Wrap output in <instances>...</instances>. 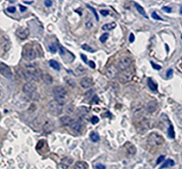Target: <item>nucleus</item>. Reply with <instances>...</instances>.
<instances>
[{
  "label": "nucleus",
  "instance_id": "14",
  "mask_svg": "<svg viewBox=\"0 0 182 169\" xmlns=\"http://www.w3.org/2000/svg\"><path fill=\"white\" fill-rule=\"evenodd\" d=\"M74 169H88V165L84 161H77L74 165Z\"/></svg>",
  "mask_w": 182,
  "mask_h": 169
},
{
  "label": "nucleus",
  "instance_id": "11",
  "mask_svg": "<svg viewBox=\"0 0 182 169\" xmlns=\"http://www.w3.org/2000/svg\"><path fill=\"white\" fill-rule=\"evenodd\" d=\"M69 127H71V129L75 132H80L81 128H82V125H81L80 123L78 121L76 120V119H73V120H72Z\"/></svg>",
  "mask_w": 182,
  "mask_h": 169
},
{
  "label": "nucleus",
  "instance_id": "4",
  "mask_svg": "<svg viewBox=\"0 0 182 169\" xmlns=\"http://www.w3.org/2000/svg\"><path fill=\"white\" fill-rule=\"evenodd\" d=\"M48 110L52 114L59 116L63 112V105L56 102V100L51 101L48 104Z\"/></svg>",
  "mask_w": 182,
  "mask_h": 169
},
{
  "label": "nucleus",
  "instance_id": "21",
  "mask_svg": "<svg viewBox=\"0 0 182 169\" xmlns=\"http://www.w3.org/2000/svg\"><path fill=\"white\" fill-rule=\"evenodd\" d=\"M85 69L84 68L83 66L82 65H78L77 67L76 68V70H75V73H76L77 75H83L84 73H85Z\"/></svg>",
  "mask_w": 182,
  "mask_h": 169
},
{
  "label": "nucleus",
  "instance_id": "20",
  "mask_svg": "<svg viewBox=\"0 0 182 169\" xmlns=\"http://www.w3.org/2000/svg\"><path fill=\"white\" fill-rule=\"evenodd\" d=\"M174 165V161L172 159H168L163 164V165L161 166V169L164 168H168V167H172Z\"/></svg>",
  "mask_w": 182,
  "mask_h": 169
},
{
  "label": "nucleus",
  "instance_id": "28",
  "mask_svg": "<svg viewBox=\"0 0 182 169\" xmlns=\"http://www.w3.org/2000/svg\"><path fill=\"white\" fill-rule=\"evenodd\" d=\"M82 48L84 50H85V51L89 52V53H93V52L95 51V50H93V49L89 45H88V44H86L82 45Z\"/></svg>",
  "mask_w": 182,
  "mask_h": 169
},
{
  "label": "nucleus",
  "instance_id": "30",
  "mask_svg": "<svg viewBox=\"0 0 182 169\" xmlns=\"http://www.w3.org/2000/svg\"><path fill=\"white\" fill-rule=\"evenodd\" d=\"M87 7H88V8H89L90 10H91V11H92V12H93V14H94V16H95V17L96 20H97V21H99V16H98V15H97V12H96L95 9H94L93 7H91L90 5H87Z\"/></svg>",
  "mask_w": 182,
  "mask_h": 169
},
{
  "label": "nucleus",
  "instance_id": "26",
  "mask_svg": "<svg viewBox=\"0 0 182 169\" xmlns=\"http://www.w3.org/2000/svg\"><path fill=\"white\" fill-rule=\"evenodd\" d=\"M78 112L79 114H80L85 115L88 113V109L85 107H80L78 109Z\"/></svg>",
  "mask_w": 182,
  "mask_h": 169
},
{
  "label": "nucleus",
  "instance_id": "32",
  "mask_svg": "<svg viewBox=\"0 0 182 169\" xmlns=\"http://www.w3.org/2000/svg\"><path fill=\"white\" fill-rule=\"evenodd\" d=\"M91 121V123L93 124H97V123L99 122L100 119H99V118L97 117V116H93V117H92Z\"/></svg>",
  "mask_w": 182,
  "mask_h": 169
},
{
  "label": "nucleus",
  "instance_id": "22",
  "mask_svg": "<svg viewBox=\"0 0 182 169\" xmlns=\"http://www.w3.org/2000/svg\"><path fill=\"white\" fill-rule=\"evenodd\" d=\"M90 138H91L93 142H97V141H100V136L96 132H92L90 135Z\"/></svg>",
  "mask_w": 182,
  "mask_h": 169
},
{
  "label": "nucleus",
  "instance_id": "24",
  "mask_svg": "<svg viewBox=\"0 0 182 169\" xmlns=\"http://www.w3.org/2000/svg\"><path fill=\"white\" fill-rule=\"evenodd\" d=\"M168 135L171 139H174L175 137V132H174V127L172 125L169 126V129H168Z\"/></svg>",
  "mask_w": 182,
  "mask_h": 169
},
{
  "label": "nucleus",
  "instance_id": "34",
  "mask_svg": "<svg viewBox=\"0 0 182 169\" xmlns=\"http://www.w3.org/2000/svg\"><path fill=\"white\" fill-rule=\"evenodd\" d=\"M7 11L9 12V13L14 14V13H15V12H16V8L15 7H8V8L7 9Z\"/></svg>",
  "mask_w": 182,
  "mask_h": 169
},
{
  "label": "nucleus",
  "instance_id": "23",
  "mask_svg": "<svg viewBox=\"0 0 182 169\" xmlns=\"http://www.w3.org/2000/svg\"><path fill=\"white\" fill-rule=\"evenodd\" d=\"M43 79H44V82H45L46 84H51L52 82H53V78H52V77L51 76V75L48 74L44 75Z\"/></svg>",
  "mask_w": 182,
  "mask_h": 169
},
{
  "label": "nucleus",
  "instance_id": "35",
  "mask_svg": "<svg viewBox=\"0 0 182 169\" xmlns=\"http://www.w3.org/2000/svg\"><path fill=\"white\" fill-rule=\"evenodd\" d=\"M173 73H174V70H172V68L169 69V70H167V72H166V78H170L173 75Z\"/></svg>",
  "mask_w": 182,
  "mask_h": 169
},
{
  "label": "nucleus",
  "instance_id": "33",
  "mask_svg": "<svg viewBox=\"0 0 182 169\" xmlns=\"http://www.w3.org/2000/svg\"><path fill=\"white\" fill-rule=\"evenodd\" d=\"M151 64H152L153 68L155 69V70H161V69H162V66H160V65H157V64L154 63L152 62V61H151Z\"/></svg>",
  "mask_w": 182,
  "mask_h": 169
},
{
  "label": "nucleus",
  "instance_id": "7",
  "mask_svg": "<svg viewBox=\"0 0 182 169\" xmlns=\"http://www.w3.org/2000/svg\"><path fill=\"white\" fill-rule=\"evenodd\" d=\"M0 73L7 79H11L12 78V73L10 67L3 63H1L0 64Z\"/></svg>",
  "mask_w": 182,
  "mask_h": 169
},
{
  "label": "nucleus",
  "instance_id": "6",
  "mask_svg": "<svg viewBox=\"0 0 182 169\" xmlns=\"http://www.w3.org/2000/svg\"><path fill=\"white\" fill-rule=\"evenodd\" d=\"M23 56L27 61H32L36 58V52L32 48H26L23 52Z\"/></svg>",
  "mask_w": 182,
  "mask_h": 169
},
{
  "label": "nucleus",
  "instance_id": "43",
  "mask_svg": "<svg viewBox=\"0 0 182 169\" xmlns=\"http://www.w3.org/2000/svg\"><path fill=\"white\" fill-rule=\"evenodd\" d=\"M96 169H106V167L101 164H98L96 166Z\"/></svg>",
  "mask_w": 182,
  "mask_h": 169
},
{
  "label": "nucleus",
  "instance_id": "13",
  "mask_svg": "<svg viewBox=\"0 0 182 169\" xmlns=\"http://www.w3.org/2000/svg\"><path fill=\"white\" fill-rule=\"evenodd\" d=\"M73 163V159L70 157H65L61 161V165L63 169H67Z\"/></svg>",
  "mask_w": 182,
  "mask_h": 169
},
{
  "label": "nucleus",
  "instance_id": "48",
  "mask_svg": "<svg viewBox=\"0 0 182 169\" xmlns=\"http://www.w3.org/2000/svg\"><path fill=\"white\" fill-rule=\"evenodd\" d=\"M181 61H182V57H181Z\"/></svg>",
  "mask_w": 182,
  "mask_h": 169
},
{
  "label": "nucleus",
  "instance_id": "15",
  "mask_svg": "<svg viewBox=\"0 0 182 169\" xmlns=\"http://www.w3.org/2000/svg\"><path fill=\"white\" fill-rule=\"evenodd\" d=\"M134 7H135L136 9H137V12H138L140 14L142 15V16H143L145 18H146V19H149L148 16L147 15L146 12H145V10H144V8L142 7V6H140V4L137 2H134Z\"/></svg>",
  "mask_w": 182,
  "mask_h": 169
},
{
  "label": "nucleus",
  "instance_id": "38",
  "mask_svg": "<svg viewBox=\"0 0 182 169\" xmlns=\"http://www.w3.org/2000/svg\"><path fill=\"white\" fill-rule=\"evenodd\" d=\"M100 14H101L102 15V16H108V14H109V13H110V12L108 10H101L100 11Z\"/></svg>",
  "mask_w": 182,
  "mask_h": 169
},
{
  "label": "nucleus",
  "instance_id": "16",
  "mask_svg": "<svg viewBox=\"0 0 182 169\" xmlns=\"http://www.w3.org/2000/svg\"><path fill=\"white\" fill-rule=\"evenodd\" d=\"M72 120H73V119H71V118L68 116H63L60 118V121L62 123L63 125L68 126V127H69L70 124H71Z\"/></svg>",
  "mask_w": 182,
  "mask_h": 169
},
{
  "label": "nucleus",
  "instance_id": "12",
  "mask_svg": "<svg viewBox=\"0 0 182 169\" xmlns=\"http://www.w3.org/2000/svg\"><path fill=\"white\" fill-rule=\"evenodd\" d=\"M32 73V79L34 81H39L40 80L43 79V75L42 71L40 69H36L35 70H33V72H31Z\"/></svg>",
  "mask_w": 182,
  "mask_h": 169
},
{
  "label": "nucleus",
  "instance_id": "27",
  "mask_svg": "<svg viewBox=\"0 0 182 169\" xmlns=\"http://www.w3.org/2000/svg\"><path fill=\"white\" fill-rule=\"evenodd\" d=\"M48 50L49 51L51 52V53H56V50H57V48H56V44L54 43H52V44H50L48 46Z\"/></svg>",
  "mask_w": 182,
  "mask_h": 169
},
{
  "label": "nucleus",
  "instance_id": "29",
  "mask_svg": "<svg viewBox=\"0 0 182 169\" xmlns=\"http://www.w3.org/2000/svg\"><path fill=\"white\" fill-rule=\"evenodd\" d=\"M108 38H109V34H108V33H103V34H102L100 38V42H102V44H105V43L107 41V40L108 39Z\"/></svg>",
  "mask_w": 182,
  "mask_h": 169
},
{
  "label": "nucleus",
  "instance_id": "2",
  "mask_svg": "<svg viewBox=\"0 0 182 169\" xmlns=\"http://www.w3.org/2000/svg\"><path fill=\"white\" fill-rule=\"evenodd\" d=\"M53 93L54 95L55 100L61 105H63L66 103L68 95L67 91L63 86H56L53 87Z\"/></svg>",
  "mask_w": 182,
  "mask_h": 169
},
{
  "label": "nucleus",
  "instance_id": "10",
  "mask_svg": "<svg viewBox=\"0 0 182 169\" xmlns=\"http://www.w3.org/2000/svg\"><path fill=\"white\" fill-rule=\"evenodd\" d=\"M93 84V80L91 78L89 77H86V78H83L80 82V85L81 87L83 89H88L90 87H91L92 84Z\"/></svg>",
  "mask_w": 182,
  "mask_h": 169
},
{
  "label": "nucleus",
  "instance_id": "36",
  "mask_svg": "<svg viewBox=\"0 0 182 169\" xmlns=\"http://www.w3.org/2000/svg\"><path fill=\"white\" fill-rule=\"evenodd\" d=\"M162 10L164 11V12H165L166 13H171L172 12V8L171 7H163L162 8Z\"/></svg>",
  "mask_w": 182,
  "mask_h": 169
},
{
  "label": "nucleus",
  "instance_id": "39",
  "mask_svg": "<svg viewBox=\"0 0 182 169\" xmlns=\"http://www.w3.org/2000/svg\"><path fill=\"white\" fill-rule=\"evenodd\" d=\"M164 159H165V156H164V155H162V156H160V157H159L157 160V164H160V163H162V161L164 160Z\"/></svg>",
  "mask_w": 182,
  "mask_h": 169
},
{
  "label": "nucleus",
  "instance_id": "46",
  "mask_svg": "<svg viewBox=\"0 0 182 169\" xmlns=\"http://www.w3.org/2000/svg\"><path fill=\"white\" fill-rule=\"evenodd\" d=\"M23 2H24V4H33L34 1H23Z\"/></svg>",
  "mask_w": 182,
  "mask_h": 169
},
{
  "label": "nucleus",
  "instance_id": "31",
  "mask_svg": "<svg viewBox=\"0 0 182 169\" xmlns=\"http://www.w3.org/2000/svg\"><path fill=\"white\" fill-rule=\"evenodd\" d=\"M152 17L153 19H154V20H157V21H164L163 19L160 17V16H159V15L157 14L155 12H152Z\"/></svg>",
  "mask_w": 182,
  "mask_h": 169
},
{
  "label": "nucleus",
  "instance_id": "44",
  "mask_svg": "<svg viewBox=\"0 0 182 169\" xmlns=\"http://www.w3.org/2000/svg\"><path fill=\"white\" fill-rule=\"evenodd\" d=\"M88 65L90 66V67H91V68H93V69H94L95 67V63L94 62H93V61H90L89 63H88Z\"/></svg>",
  "mask_w": 182,
  "mask_h": 169
},
{
  "label": "nucleus",
  "instance_id": "45",
  "mask_svg": "<svg viewBox=\"0 0 182 169\" xmlns=\"http://www.w3.org/2000/svg\"><path fill=\"white\" fill-rule=\"evenodd\" d=\"M19 8H20V11L21 12H24L26 10H27V8L26 7H23V6L19 5Z\"/></svg>",
  "mask_w": 182,
  "mask_h": 169
},
{
  "label": "nucleus",
  "instance_id": "19",
  "mask_svg": "<svg viewBox=\"0 0 182 169\" xmlns=\"http://www.w3.org/2000/svg\"><path fill=\"white\" fill-rule=\"evenodd\" d=\"M48 63H49L50 66H51L52 68L54 69V70H58V71H59L61 70V66L57 61H54V60H51Z\"/></svg>",
  "mask_w": 182,
  "mask_h": 169
},
{
  "label": "nucleus",
  "instance_id": "37",
  "mask_svg": "<svg viewBox=\"0 0 182 169\" xmlns=\"http://www.w3.org/2000/svg\"><path fill=\"white\" fill-rule=\"evenodd\" d=\"M44 4L46 7H51L53 5V1H50V0H46V1H44Z\"/></svg>",
  "mask_w": 182,
  "mask_h": 169
},
{
  "label": "nucleus",
  "instance_id": "41",
  "mask_svg": "<svg viewBox=\"0 0 182 169\" xmlns=\"http://www.w3.org/2000/svg\"><path fill=\"white\" fill-rule=\"evenodd\" d=\"M134 147V146L133 145H130V148H127V151H129L130 153H131V154H134L136 152V150H132V148H133Z\"/></svg>",
  "mask_w": 182,
  "mask_h": 169
},
{
  "label": "nucleus",
  "instance_id": "42",
  "mask_svg": "<svg viewBox=\"0 0 182 169\" xmlns=\"http://www.w3.org/2000/svg\"><path fill=\"white\" fill-rule=\"evenodd\" d=\"M134 40H135V37H134V34H133L132 33H130V38H129V41L130 43H133L134 41Z\"/></svg>",
  "mask_w": 182,
  "mask_h": 169
},
{
  "label": "nucleus",
  "instance_id": "8",
  "mask_svg": "<svg viewBox=\"0 0 182 169\" xmlns=\"http://www.w3.org/2000/svg\"><path fill=\"white\" fill-rule=\"evenodd\" d=\"M29 33L30 32L29 29L24 27H19V28H18L16 32V36L20 38V39L22 40L26 39V38L28 37V36H29Z\"/></svg>",
  "mask_w": 182,
  "mask_h": 169
},
{
  "label": "nucleus",
  "instance_id": "1",
  "mask_svg": "<svg viewBox=\"0 0 182 169\" xmlns=\"http://www.w3.org/2000/svg\"><path fill=\"white\" fill-rule=\"evenodd\" d=\"M23 93L30 99L33 101H37L39 99V94L37 92V87L33 82H28L23 86Z\"/></svg>",
  "mask_w": 182,
  "mask_h": 169
},
{
  "label": "nucleus",
  "instance_id": "5",
  "mask_svg": "<svg viewBox=\"0 0 182 169\" xmlns=\"http://www.w3.org/2000/svg\"><path fill=\"white\" fill-rule=\"evenodd\" d=\"M132 64V60L129 57H122V58H120V61H119L118 65L120 67V68L122 70H127L128 68H130V67L131 66Z\"/></svg>",
  "mask_w": 182,
  "mask_h": 169
},
{
  "label": "nucleus",
  "instance_id": "9",
  "mask_svg": "<svg viewBox=\"0 0 182 169\" xmlns=\"http://www.w3.org/2000/svg\"><path fill=\"white\" fill-rule=\"evenodd\" d=\"M117 73H118V70L114 65L109 66L106 70V75L110 79H114V78H115Z\"/></svg>",
  "mask_w": 182,
  "mask_h": 169
},
{
  "label": "nucleus",
  "instance_id": "3",
  "mask_svg": "<svg viewBox=\"0 0 182 169\" xmlns=\"http://www.w3.org/2000/svg\"><path fill=\"white\" fill-rule=\"evenodd\" d=\"M147 142L149 145L152 146V147H158V146L162 145L164 142V139L161 135L155 133V132H153L148 136Z\"/></svg>",
  "mask_w": 182,
  "mask_h": 169
},
{
  "label": "nucleus",
  "instance_id": "47",
  "mask_svg": "<svg viewBox=\"0 0 182 169\" xmlns=\"http://www.w3.org/2000/svg\"><path fill=\"white\" fill-rule=\"evenodd\" d=\"M179 12H180V14H182V6H181V7H180Z\"/></svg>",
  "mask_w": 182,
  "mask_h": 169
},
{
  "label": "nucleus",
  "instance_id": "40",
  "mask_svg": "<svg viewBox=\"0 0 182 169\" xmlns=\"http://www.w3.org/2000/svg\"><path fill=\"white\" fill-rule=\"evenodd\" d=\"M80 57H81V59L82 60V61H83L84 63H85L88 64V58H87V56H85V55L82 54V53H81L80 54Z\"/></svg>",
  "mask_w": 182,
  "mask_h": 169
},
{
  "label": "nucleus",
  "instance_id": "18",
  "mask_svg": "<svg viewBox=\"0 0 182 169\" xmlns=\"http://www.w3.org/2000/svg\"><path fill=\"white\" fill-rule=\"evenodd\" d=\"M116 26H117V24H116L115 22H112V23H110V24H105V25L102 27V29L103 31H109L112 30V29H114L115 28Z\"/></svg>",
  "mask_w": 182,
  "mask_h": 169
},
{
  "label": "nucleus",
  "instance_id": "17",
  "mask_svg": "<svg viewBox=\"0 0 182 169\" xmlns=\"http://www.w3.org/2000/svg\"><path fill=\"white\" fill-rule=\"evenodd\" d=\"M147 84H148V87H149V89H150L153 92L157 91V84L154 82V80H153L152 78H149V79H148Z\"/></svg>",
  "mask_w": 182,
  "mask_h": 169
},
{
  "label": "nucleus",
  "instance_id": "25",
  "mask_svg": "<svg viewBox=\"0 0 182 169\" xmlns=\"http://www.w3.org/2000/svg\"><path fill=\"white\" fill-rule=\"evenodd\" d=\"M52 122H48L46 123L44 126V129L45 132H51L53 129V126H52Z\"/></svg>",
  "mask_w": 182,
  "mask_h": 169
}]
</instances>
